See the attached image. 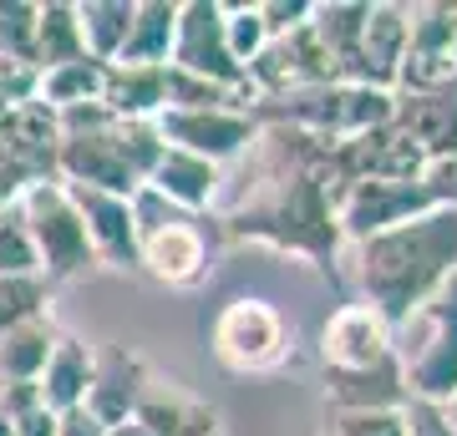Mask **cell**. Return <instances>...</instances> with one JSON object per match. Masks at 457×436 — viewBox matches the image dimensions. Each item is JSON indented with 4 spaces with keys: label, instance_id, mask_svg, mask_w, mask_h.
<instances>
[{
    "label": "cell",
    "instance_id": "22",
    "mask_svg": "<svg viewBox=\"0 0 457 436\" xmlns=\"http://www.w3.org/2000/svg\"><path fill=\"white\" fill-rule=\"evenodd\" d=\"M87 381H92V345L77 340V335H62L56 345H51L41 375H36L41 406H46L51 416H62V411H71V406H82Z\"/></svg>",
    "mask_w": 457,
    "mask_h": 436
},
{
    "label": "cell",
    "instance_id": "26",
    "mask_svg": "<svg viewBox=\"0 0 457 436\" xmlns=\"http://www.w3.org/2000/svg\"><path fill=\"white\" fill-rule=\"evenodd\" d=\"M82 31H77V11L71 0H36V46H31V66L51 71V66L82 62Z\"/></svg>",
    "mask_w": 457,
    "mask_h": 436
},
{
    "label": "cell",
    "instance_id": "42",
    "mask_svg": "<svg viewBox=\"0 0 457 436\" xmlns=\"http://www.w3.org/2000/svg\"><path fill=\"white\" fill-rule=\"evenodd\" d=\"M442 416H447V432L457 436V391L447 396V401H442Z\"/></svg>",
    "mask_w": 457,
    "mask_h": 436
},
{
    "label": "cell",
    "instance_id": "27",
    "mask_svg": "<svg viewBox=\"0 0 457 436\" xmlns=\"http://www.w3.org/2000/svg\"><path fill=\"white\" fill-rule=\"evenodd\" d=\"M102 86H107V62H66L51 66V71H36V97L51 112H66V107H87V102H102Z\"/></svg>",
    "mask_w": 457,
    "mask_h": 436
},
{
    "label": "cell",
    "instance_id": "15",
    "mask_svg": "<svg viewBox=\"0 0 457 436\" xmlns=\"http://www.w3.org/2000/svg\"><path fill=\"white\" fill-rule=\"evenodd\" d=\"M147 375H153V366L143 356H132L128 345H117V340L92 345V381H87L82 411L97 416L102 426H122L132 416L137 396H143Z\"/></svg>",
    "mask_w": 457,
    "mask_h": 436
},
{
    "label": "cell",
    "instance_id": "5",
    "mask_svg": "<svg viewBox=\"0 0 457 436\" xmlns=\"http://www.w3.org/2000/svg\"><path fill=\"white\" fill-rule=\"evenodd\" d=\"M396 366L407 381V396L422 401H447L457 391V279L442 284L417 315L392 330Z\"/></svg>",
    "mask_w": 457,
    "mask_h": 436
},
{
    "label": "cell",
    "instance_id": "21",
    "mask_svg": "<svg viewBox=\"0 0 457 436\" xmlns=\"http://www.w3.org/2000/svg\"><path fill=\"white\" fill-rule=\"evenodd\" d=\"M366 5L371 0H320V5H311V36L320 41L326 62L336 66V81H356Z\"/></svg>",
    "mask_w": 457,
    "mask_h": 436
},
{
    "label": "cell",
    "instance_id": "28",
    "mask_svg": "<svg viewBox=\"0 0 457 436\" xmlns=\"http://www.w3.org/2000/svg\"><path fill=\"white\" fill-rule=\"evenodd\" d=\"M71 11H77V31H82L87 56L112 66L122 41H128L132 0H71Z\"/></svg>",
    "mask_w": 457,
    "mask_h": 436
},
{
    "label": "cell",
    "instance_id": "32",
    "mask_svg": "<svg viewBox=\"0 0 457 436\" xmlns=\"http://www.w3.org/2000/svg\"><path fill=\"white\" fill-rule=\"evenodd\" d=\"M36 46V0H0V56L31 66Z\"/></svg>",
    "mask_w": 457,
    "mask_h": 436
},
{
    "label": "cell",
    "instance_id": "43",
    "mask_svg": "<svg viewBox=\"0 0 457 436\" xmlns=\"http://www.w3.org/2000/svg\"><path fill=\"white\" fill-rule=\"evenodd\" d=\"M5 107H11V102H0V117H5Z\"/></svg>",
    "mask_w": 457,
    "mask_h": 436
},
{
    "label": "cell",
    "instance_id": "2",
    "mask_svg": "<svg viewBox=\"0 0 457 436\" xmlns=\"http://www.w3.org/2000/svg\"><path fill=\"white\" fill-rule=\"evenodd\" d=\"M453 279H457V209H442V203L407 218V224H392L341 249V290L351 284L361 305H371L392 330L407 315H417Z\"/></svg>",
    "mask_w": 457,
    "mask_h": 436
},
{
    "label": "cell",
    "instance_id": "25",
    "mask_svg": "<svg viewBox=\"0 0 457 436\" xmlns=\"http://www.w3.org/2000/svg\"><path fill=\"white\" fill-rule=\"evenodd\" d=\"M173 21H179V0H132V26L117 51V66H168Z\"/></svg>",
    "mask_w": 457,
    "mask_h": 436
},
{
    "label": "cell",
    "instance_id": "29",
    "mask_svg": "<svg viewBox=\"0 0 457 436\" xmlns=\"http://www.w3.org/2000/svg\"><path fill=\"white\" fill-rule=\"evenodd\" d=\"M198 396L183 381H173V375H147L143 396H137V406H132V421L137 426H147L153 436H173L183 426V416H188V406H194Z\"/></svg>",
    "mask_w": 457,
    "mask_h": 436
},
{
    "label": "cell",
    "instance_id": "41",
    "mask_svg": "<svg viewBox=\"0 0 457 436\" xmlns=\"http://www.w3.org/2000/svg\"><path fill=\"white\" fill-rule=\"evenodd\" d=\"M107 436H153V432H147V426H137V421H122V426H107Z\"/></svg>",
    "mask_w": 457,
    "mask_h": 436
},
{
    "label": "cell",
    "instance_id": "31",
    "mask_svg": "<svg viewBox=\"0 0 457 436\" xmlns=\"http://www.w3.org/2000/svg\"><path fill=\"white\" fill-rule=\"evenodd\" d=\"M224 46L234 56V66L245 71L264 46H270V31H264L260 0H239V5H224Z\"/></svg>",
    "mask_w": 457,
    "mask_h": 436
},
{
    "label": "cell",
    "instance_id": "30",
    "mask_svg": "<svg viewBox=\"0 0 457 436\" xmlns=\"http://www.w3.org/2000/svg\"><path fill=\"white\" fill-rule=\"evenodd\" d=\"M51 309V284L46 275H5L0 279V335L26 325L31 315Z\"/></svg>",
    "mask_w": 457,
    "mask_h": 436
},
{
    "label": "cell",
    "instance_id": "11",
    "mask_svg": "<svg viewBox=\"0 0 457 436\" xmlns=\"http://www.w3.org/2000/svg\"><path fill=\"white\" fill-rule=\"evenodd\" d=\"M437 209V198L427 193V183H396V178H361L345 183L336 193V228H341V243H356L366 234H381L392 224H407L417 213Z\"/></svg>",
    "mask_w": 457,
    "mask_h": 436
},
{
    "label": "cell",
    "instance_id": "8",
    "mask_svg": "<svg viewBox=\"0 0 457 436\" xmlns=\"http://www.w3.org/2000/svg\"><path fill=\"white\" fill-rule=\"evenodd\" d=\"M16 203H21V218H26V234H31L36 269L46 275L51 290L66 284V279H82L87 269H97L92 243H87V228H82V213H77V203L66 193V183L41 178Z\"/></svg>",
    "mask_w": 457,
    "mask_h": 436
},
{
    "label": "cell",
    "instance_id": "10",
    "mask_svg": "<svg viewBox=\"0 0 457 436\" xmlns=\"http://www.w3.org/2000/svg\"><path fill=\"white\" fill-rule=\"evenodd\" d=\"M457 86V5L427 0L407 5V51L392 92H437Z\"/></svg>",
    "mask_w": 457,
    "mask_h": 436
},
{
    "label": "cell",
    "instance_id": "6",
    "mask_svg": "<svg viewBox=\"0 0 457 436\" xmlns=\"http://www.w3.org/2000/svg\"><path fill=\"white\" fill-rule=\"evenodd\" d=\"M254 122H290L320 143H351L361 132L392 122V92L361 86V81H326V86H311L300 97L254 107Z\"/></svg>",
    "mask_w": 457,
    "mask_h": 436
},
{
    "label": "cell",
    "instance_id": "17",
    "mask_svg": "<svg viewBox=\"0 0 457 436\" xmlns=\"http://www.w3.org/2000/svg\"><path fill=\"white\" fill-rule=\"evenodd\" d=\"M56 143H62V122L41 102H16L0 117V158L16 162L31 183L56 178Z\"/></svg>",
    "mask_w": 457,
    "mask_h": 436
},
{
    "label": "cell",
    "instance_id": "37",
    "mask_svg": "<svg viewBox=\"0 0 457 436\" xmlns=\"http://www.w3.org/2000/svg\"><path fill=\"white\" fill-rule=\"evenodd\" d=\"M260 16H264V31L270 36H285V31H295V26H305L311 0H260Z\"/></svg>",
    "mask_w": 457,
    "mask_h": 436
},
{
    "label": "cell",
    "instance_id": "12",
    "mask_svg": "<svg viewBox=\"0 0 457 436\" xmlns=\"http://www.w3.org/2000/svg\"><path fill=\"white\" fill-rule=\"evenodd\" d=\"M168 66L219 81V86H245V71L234 66V56L224 46V0H179Z\"/></svg>",
    "mask_w": 457,
    "mask_h": 436
},
{
    "label": "cell",
    "instance_id": "20",
    "mask_svg": "<svg viewBox=\"0 0 457 436\" xmlns=\"http://www.w3.org/2000/svg\"><path fill=\"white\" fill-rule=\"evenodd\" d=\"M407 51V5L396 0H371L366 5V31H361V56H356V81L392 92Z\"/></svg>",
    "mask_w": 457,
    "mask_h": 436
},
{
    "label": "cell",
    "instance_id": "39",
    "mask_svg": "<svg viewBox=\"0 0 457 436\" xmlns=\"http://www.w3.org/2000/svg\"><path fill=\"white\" fill-rule=\"evenodd\" d=\"M56 436H107V426L97 416H87L82 406H71V411L56 416Z\"/></svg>",
    "mask_w": 457,
    "mask_h": 436
},
{
    "label": "cell",
    "instance_id": "33",
    "mask_svg": "<svg viewBox=\"0 0 457 436\" xmlns=\"http://www.w3.org/2000/svg\"><path fill=\"white\" fill-rule=\"evenodd\" d=\"M5 275H41L36 269L31 234H26V218H21V203L0 209V279Z\"/></svg>",
    "mask_w": 457,
    "mask_h": 436
},
{
    "label": "cell",
    "instance_id": "9",
    "mask_svg": "<svg viewBox=\"0 0 457 436\" xmlns=\"http://www.w3.org/2000/svg\"><path fill=\"white\" fill-rule=\"evenodd\" d=\"M386 366H396L392 325L361 300H341L320 325V381H361Z\"/></svg>",
    "mask_w": 457,
    "mask_h": 436
},
{
    "label": "cell",
    "instance_id": "38",
    "mask_svg": "<svg viewBox=\"0 0 457 436\" xmlns=\"http://www.w3.org/2000/svg\"><path fill=\"white\" fill-rule=\"evenodd\" d=\"M173 436H224V421H219V411H213L204 396H198L194 406H188V416H183V426Z\"/></svg>",
    "mask_w": 457,
    "mask_h": 436
},
{
    "label": "cell",
    "instance_id": "35",
    "mask_svg": "<svg viewBox=\"0 0 457 436\" xmlns=\"http://www.w3.org/2000/svg\"><path fill=\"white\" fill-rule=\"evenodd\" d=\"M396 416H402V436H453V432H447V416H442V401L407 396Z\"/></svg>",
    "mask_w": 457,
    "mask_h": 436
},
{
    "label": "cell",
    "instance_id": "13",
    "mask_svg": "<svg viewBox=\"0 0 457 436\" xmlns=\"http://www.w3.org/2000/svg\"><path fill=\"white\" fill-rule=\"evenodd\" d=\"M330 168L336 183H361V178H396V183H417L427 168V152L411 143L407 132H396L392 122L361 132L351 143H330Z\"/></svg>",
    "mask_w": 457,
    "mask_h": 436
},
{
    "label": "cell",
    "instance_id": "19",
    "mask_svg": "<svg viewBox=\"0 0 457 436\" xmlns=\"http://www.w3.org/2000/svg\"><path fill=\"white\" fill-rule=\"evenodd\" d=\"M392 128L407 132L427 158L457 152V86H437V92H392Z\"/></svg>",
    "mask_w": 457,
    "mask_h": 436
},
{
    "label": "cell",
    "instance_id": "4",
    "mask_svg": "<svg viewBox=\"0 0 457 436\" xmlns=\"http://www.w3.org/2000/svg\"><path fill=\"white\" fill-rule=\"evenodd\" d=\"M132 218H137V269L168 290H198L209 279V218L163 203L158 193L137 188L132 193Z\"/></svg>",
    "mask_w": 457,
    "mask_h": 436
},
{
    "label": "cell",
    "instance_id": "1",
    "mask_svg": "<svg viewBox=\"0 0 457 436\" xmlns=\"http://www.w3.org/2000/svg\"><path fill=\"white\" fill-rule=\"evenodd\" d=\"M239 193L219 213V239L264 243L275 254L305 259L320 279L341 290V228H336V168L330 143L290 122H260L254 143L239 152ZM345 294V290H341Z\"/></svg>",
    "mask_w": 457,
    "mask_h": 436
},
{
    "label": "cell",
    "instance_id": "18",
    "mask_svg": "<svg viewBox=\"0 0 457 436\" xmlns=\"http://www.w3.org/2000/svg\"><path fill=\"white\" fill-rule=\"evenodd\" d=\"M143 188H147V193H158L163 203H173V209L204 218V213L219 203L224 168H219V162H209V158H194V152H183V147H163Z\"/></svg>",
    "mask_w": 457,
    "mask_h": 436
},
{
    "label": "cell",
    "instance_id": "34",
    "mask_svg": "<svg viewBox=\"0 0 457 436\" xmlns=\"http://www.w3.org/2000/svg\"><path fill=\"white\" fill-rule=\"evenodd\" d=\"M315 436H402V416L396 411H330Z\"/></svg>",
    "mask_w": 457,
    "mask_h": 436
},
{
    "label": "cell",
    "instance_id": "40",
    "mask_svg": "<svg viewBox=\"0 0 457 436\" xmlns=\"http://www.w3.org/2000/svg\"><path fill=\"white\" fill-rule=\"evenodd\" d=\"M26 188H31V178L21 173L16 162H5V158H0V209H5V203H16V198L26 193Z\"/></svg>",
    "mask_w": 457,
    "mask_h": 436
},
{
    "label": "cell",
    "instance_id": "23",
    "mask_svg": "<svg viewBox=\"0 0 457 436\" xmlns=\"http://www.w3.org/2000/svg\"><path fill=\"white\" fill-rule=\"evenodd\" d=\"M102 107L112 117L132 122H153L168 107V66H107V86H102Z\"/></svg>",
    "mask_w": 457,
    "mask_h": 436
},
{
    "label": "cell",
    "instance_id": "7",
    "mask_svg": "<svg viewBox=\"0 0 457 436\" xmlns=\"http://www.w3.org/2000/svg\"><path fill=\"white\" fill-rule=\"evenodd\" d=\"M209 356L228 375H270L295 356V325L285 320L279 305H270L260 294H239L213 315Z\"/></svg>",
    "mask_w": 457,
    "mask_h": 436
},
{
    "label": "cell",
    "instance_id": "24",
    "mask_svg": "<svg viewBox=\"0 0 457 436\" xmlns=\"http://www.w3.org/2000/svg\"><path fill=\"white\" fill-rule=\"evenodd\" d=\"M56 340H62V330H56L51 309L46 315H31L16 330H5L0 335V386H36V375H41Z\"/></svg>",
    "mask_w": 457,
    "mask_h": 436
},
{
    "label": "cell",
    "instance_id": "16",
    "mask_svg": "<svg viewBox=\"0 0 457 436\" xmlns=\"http://www.w3.org/2000/svg\"><path fill=\"white\" fill-rule=\"evenodd\" d=\"M66 193L82 213L87 243L97 269H137V218H132V198L102 193V188H77L66 183Z\"/></svg>",
    "mask_w": 457,
    "mask_h": 436
},
{
    "label": "cell",
    "instance_id": "3",
    "mask_svg": "<svg viewBox=\"0 0 457 436\" xmlns=\"http://www.w3.org/2000/svg\"><path fill=\"white\" fill-rule=\"evenodd\" d=\"M56 122H62L56 183H77V188H102V193L132 198L147 183L158 152H163V137H158L153 122L112 117L102 102L66 107V112H56Z\"/></svg>",
    "mask_w": 457,
    "mask_h": 436
},
{
    "label": "cell",
    "instance_id": "36",
    "mask_svg": "<svg viewBox=\"0 0 457 436\" xmlns=\"http://www.w3.org/2000/svg\"><path fill=\"white\" fill-rule=\"evenodd\" d=\"M422 183H427V193L437 198L442 209H457V152H447V158H427Z\"/></svg>",
    "mask_w": 457,
    "mask_h": 436
},
{
    "label": "cell",
    "instance_id": "14",
    "mask_svg": "<svg viewBox=\"0 0 457 436\" xmlns=\"http://www.w3.org/2000/svg\"><path fill=\"white\" fill-rule=\"evenodd\" d=\"M153 128L163 137V147H183L194 158H209V162H234L254 143V117L249 112H228V107H213V112H158Z\"/></svg>",
    "mask_w": 457,
    "mask_h": 436
}]
</instances>
